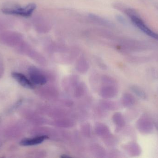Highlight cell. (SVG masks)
I'll use <instances>...</instances> for the list:
<instances>
[{
	"label": "cell",
	"mask_w": 158,
	"mask_h": 158,
	"mask_svg": "<svg viewBox=\"0 0 158 158\" xmlns=\"http://www.w3.org/2000/svg\"><path fill=\"white\" fill-rule=\"evenodd\" d=\"M36 8L35 4L31 3L24 6L4 7L2 9V12L5 14L22 17L30 16Z\"/></svg>",
	"instance_id": "1"
},
{
	"label": "cell",
	"mask_w": 158,
	"mask_h": 158,
	"mask_svg": "<svg viewBox=\"0 0 158 158\" xmlns=\"http://www.w3.org/2000/svg\"><path fill=\"white\" fill-rule=\"evenodd\" d=\"M130 16L135 25L137 26L144 33L148 35V36L158 40L157 33L154 32L151 29H150L143 22V20L141 19L132 14H130Z\"/></svg>",
	"instance_id": "2"
},
{
	"label": "cell",
	"mask_w": 158,
	"mask_h": 158,
	"mask_svg": "<svg viewBox=\"0 0 158 158\" xmlns=\"http://www.w3.org/2000/svg\"><path fill=\"white\" fill-rule=\"evenodd\" d=\"M12 77L16 80L20 85L25 88L32 89L34 87L33 83L30 81L25 75L19 72H13Z\"/></svg>",
	"instance_id": "3"
},
{
	"label": "cell",
	"mask_w": 158,
	"mask_h": 158,
	"mask_svg": "<svg viewBox=\"0 0 158 158\" xmlns=\"http://www.w3.org/2000/svg\"><path fill=\"white\" fill-rule=\"evenodd\" d=\"M47 136H41L33 138H27L23 139L20 142V145L23 146H31L36 145L40 144L44 142V140L48 139Z\"/></svg>",
	"instance_id": "4"
},
{
	"label": "cell",
	"mask_w": 158,
	"mask_h": 158,
	"mask_svg": "<svg viewBox=\"0 0 158 158\" xmlns=\"http://www.w3.org/2000/svg\"><path fill=\"white\" fill-rule=\"evenodd\" d=\"M30 76L32 83L36 84H43L46 83L45 78L35 69L30 70Z\"/></svg>",
	"instance_id": "5"
}]
</instances>
